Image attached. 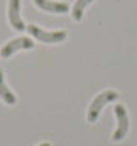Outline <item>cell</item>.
I'll list each match as a JSON object with an SVG mask.
<instances>
[{"label":"cell","instance_id":"277c9868","mask_svg":"<svg viewBox=\"0 0 137 146\" xmlns=\"http://www.w3.org/2000/svg\"><path fill=\"white\" fill-rule=\"evenodd\" d=\"M114 114L116 119H118V125H116V131L112 133V141L120 142L124 141V137L128 135V129H130V118H128V110L124 104H116L114 106Z\"/></svg>","mask_w":137,"mask_h":146},{"label":"cell","instance_id":"6da1fadb","mask_svg":"<svg viewBox=\"0 0 137 146\" xmlns=\"http://www.w3.org/2000/svg\"><path fill=\"white\" fill-rule=\"evenodd\" d=\"M116 99H118V91H114V89H105V91L99 93L97 97L92 101V104H90V108H88V121L90 123H95L101 110L105 108V104L112 103Z\"/></svg>","mask_w":137,"mask_h":146},{"label":"cell","instance_id":"ba28073f","mask_svg":"<svg viewBox=\"0 0 137 146\" xmlns=\"http://www.w3.org/2000/svg\"><path fill=\"white\" fill-rule=\"evenodd\" d=\"M92 2H93V0H76L74 6H72V19H74V21H80V19L84 17L86 8H88Z\"/></svg>","mask_w":137,"mask_h":146},{"label":"cell","instance_id":"7a4b0ae2","mask_svg":"<svg viewBox=\"0 0 137 146\" xmlns=\"http://www.w3.org/2000/svg\"><path fill=\"white\" fill-rule=\"evenodd\" d=\"M27 31L34 40H40L44 44H59L67 38L65 31H44L38 25H27Z\"/></svg>","mask_w":137,"mask_h":146},{"label":"cell","instance_id":"9c48e42d","mask_svg":"<svg viewBox=\"0 0 137 146\" xmlns=\"http://www.w3.org/2000/svg\"><path fill=\"white\" fill-rule=\"evenodd\" d=\"M38 146H51V144H49V142H40Z\"/></svg>","mask_w":137,"mask_h":146},{"label":"cell","instance_id":"8992f818","mask_svg":"<svg viewBox=\"0 0 137 146\" xmlns=\"http://www.w3.org/2000/svg\"><path fill=\"white\" fill-rule=\"evenodd\" d=\"M33 2L36 4V8L48 13H67L71 10L67 2H55V0H33Z\"/></svg>","mask_w":137,"mask_h":146},{"label":"cell","instance_id":"3957f363","mask_svg":"<svg viewBox=\"0 0 137 146\" xmlns=\"http://www.w3.org/2000/svg\"><path fill=\"white\" fill-rule=\"evenodd\" d=\"M33 48H34V42L31 40V38H27V36L13 38V40H10V42H6L4 46H2L0 57H2V59H10L11 55L17 53L19 49H33Z\"/></svg>","mask_w":137,"mask_h":146},{"label":"cell","instance_id":"52a82bcc","mask_svg":"<svg viewBox=\"0 0 137 146\" xmlns=\"http://www.w3.org/2000/svg\"><path fill=\"white\" fill-rule=\"evenodd\" d=\"M0 99H2L6 104H11V106L17 103V97L11 93V89H8V86L4 84V72L2 70H0Z\"/></svg>","mask_w":137,"mask_h":146},{"label":"cell","instance_id":"5b68a950","mask_svg":"<svg viewBox=\"0 0 137 146\" xmlns=\"http://www.w3.org/2000/svg\"><path fill=\"white\" fill-rule=\"evenodd\" d=\"M19 8H21V0H10L8 2V21H10L11 29L15 31H25V23L21 19V13H19Z\"/></svg>","mask_w":137,"mask_h":146}]
</instances>
